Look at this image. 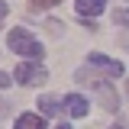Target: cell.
<instances>
[{"mask_svg":"<svg viewBox=\"0 0 129 129\" xmlns=\"http://www.w3.org/2000/svg\"><path fill=\"white\" fill-rule=\"evenodd\" d=\"M74 81L78 84H90L97 90V97H100V103H103V110H119V97H116V90H113V84L107 78H100V74H94L90 71V64H84V68H78L74 71Z\"/></svg>","mask_w":129,"mask_h":129,"instance_id":"6da1fadb","label":"cell"},{"mask_svg":"<svg viewBox=\"0 0 129 129\" xmlns=\"http://www.w3.org/2000/svg\"><path fill=\"white\" fill-rule=\"evenodd\" d=\"M7 45H10V52L23 55V58H32V61H42V55H45V52H42V42H39L29 29H23V26H13V29H10Z\"/></svg>","mask_w":129,"mask_h":129,"instance_id":"7a4b0ae2","label":"cell"},{"mask_svg":"<svg viewBox=\"0 0 129 129\" xmlns=\"http://www.w3.org/2000/svg\"><path fill=\"white\" fill-rule=\"evenodd\" d=\"M13 78L19 81L23 87H36V84H45L48 81V71L42 68V61H23V64H16Z\"/></svg>","mask_w":129,"mask_h":129,"instance_id":"3957f363","label":"cell"},{"mask_svg":"<svg viewBox=\"0 0 129 129\" xmlns=\"http://www.w3.org/2000/svg\"><path fill=\"white\" fill-rule=\"evenodd\" d=\"M87 64H90V68H97V71H103L107 78H119V74L126 71V68H123V61H116V58H107V55H100V52H90Z\"/></svg>","mask_w":129,"mask_h":129,"instance_id":"277c9868","label":"cell"},{"mask_svg":"<svg viewBox=\"0 0 129 129\" xmlns=\"http://www.w3.org/2000/svg\"><path fill=\"white\" fill-rule=\"evenodd\" d=\"M64 110L71 113L74 119H84V116L90 113V100L84 94H64Z\"/></svg>","mask_w":129,"mask_h":129,"instance_id":"5b68a950","label":"cell"},{"mask_svg":"<svg viewBox=\"0 0 129 129\" xmlns=\"http://www.w3.org/2000/svg\"><path fill=\"white\" fill-rule=\"evenodd\" d=\"M74 10H78L84 19H94L107 10V0H74Z\"/></svg>","mask_w":129,"mask_h":129,"instance_id":"8992f818","label":"cell"},{"mask_svg":"<svg viewBox=\"0 0 129 129\" xmlns=\"http://www.w3.org/2000/svg\"><path fill=\"white\" fill-rule=\"evenodd\" d=\"M13 129H48V126H45V116L42 113H19Z\"/></svg>","mask_w":129,"mask_h":129,"instance_id":"52a82bcc","label":"cell"},{"mask_svg":"<svg viewBox=\"0 0 129 129\" xmlns=\"http://www.w3.org/2000/svg\"><path fill=\"white\" fill-rule=\"evenodd\" d=\"M61 103H64V100H58V97L45 94V97H39V113H42V116H58Z\"/></svg>","mask_w":129,"mask_h":129,"instance_id":"ba28073f","label":"cell"},{"mask_svg":"<svg viewBox=\"0 0 129 129\" xmlns=\"http://www.w3.org/2000/svg\"><path fill=\"white\" fill-rule=\"evenodd\" d=\"M113 23H116V26H123V29H129V10H126V7L113 10Z\"/></svg>","mask_w":129,"mask_h":129,"instance_id":"9c48e42d","label":"cell"},{"mask_svg":"<svg viewBox=\"0 0 129 129\" xmlns=\"http://www.w3.org/2000/svg\"><path fill=\"white\" fill-rule=\"evenodd\" d=\"M55 3H61V0H29V7H32V10H52Z\"/></svg>","mask_w":129,"mask_h":129,"instance_id":"30bf717a","label":"cell"},{"mask_svg":"<svg viewBox=\"0 0 129 129\" xmlns=\"http://www.w3.org/2000/svg\"><path fill=\"white\" fill-rule=\"evenodd\" d=\"M7 13H10V3H7V0H0V23L7 19Z\"/></svg>","mask_w":129,"mask_h":129,"instance_id":"8fae6325","label":"cell"},{"mask_svg":"<svg viewBox=\"0 0 129 129\" xmlns=\"http://www.w3.org/2000/svg\"><path fill=\"white\" fill-rule=\"evenodd\" d=\"M10 84H13V78H10V74H3V71H0V90H3V87H10Z\"/></svg>","mask_w":129,"mask_h":129,"instance_id":"7c38bea8","label":"cell"},{"mask_svg":"<svg viewBox=\"0 0 129 129\" xmlns=\"http://www.w3.org/2000/svg\"><path fill=\"white\" fill-rule=\"evenodd\" d=\"M55 129H71V126H68V123H58V126H55Z\"/></svg>","mask_w":129,"mask_h":129,"instance_id":"4fadbf2b","label":"cell"},{"mask_svg":"<svg viewBox=\"0 0 129 129\" xmlns=\"http://www.w3.org/2000/svg\"><path fill=\"white\" fill-rule=\"evenodd\" d=\"M107 129H126V126H107Z\"/></svg>","mask_w":129,"mask_h":129,"instance_id":"5bb4252c","label":"cell"},{"mask_svg":"<svg viewBox=\"0 0 129 129\" xmlns=\"http://www.w3.org/2000/svg\"><path fill=\"white\" fill-rule=\"evenodd\" d=\"M126 90H129V81H126Z\"/></svg>","mask_w":129,"mask_h":129,"instance_id":"9a60e30c","label":"cell"}]
</instances>
